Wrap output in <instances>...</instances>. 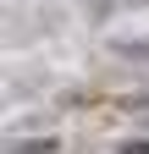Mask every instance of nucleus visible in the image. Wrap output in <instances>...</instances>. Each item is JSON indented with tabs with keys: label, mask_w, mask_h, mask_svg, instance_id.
<instances>
[{
	"label": "nucleus",
	"mask_w": 149,
	"mask_h": 154,
	"mask_svg": "<svg viewBox=\"0 0 149 154\" xmlns=\"http://www.w3.org/2000/svg\"><path fill=\"white\" fill-rule=\"evenodd\" d=\"M122 50H127V55H138V61H149V38H127Z\"/></svg>",
	"instance_id": "nucleus-1"
}]
</instances>
